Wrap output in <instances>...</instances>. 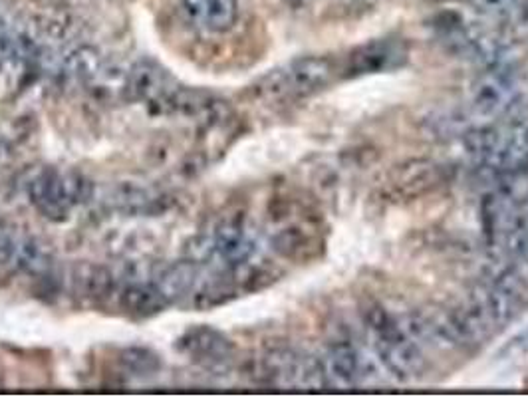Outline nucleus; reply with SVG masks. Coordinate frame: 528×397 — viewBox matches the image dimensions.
<instances>
[{
	"mask_svg": "<svg viewBox=\"0 0 528 397\" xmlns=\"http://www.w3.org/2000/svg\"><path fill=\"white\" fill-rule=\"evenodd\" d=\"M465 145L475 163L495 179L528 173V114L471 130Z\"/></svg>",
	"mask_w": 528,
	"mask_h": 397,
	"instance_id": "f257e3e1",
	"label": "nucleus"
},
{
	"mask_svg": "<svg viewBox=\"0 0 528 397\" xmlns=\"http://www.w3.org/2000/svg\"><path fill=\"white\" fill-rule=\"evenodd\" d=\"M340 56H300L268 72L255 86L268 102H298L342 82Z\"/></svg>",
	"mask_w": 528,
	"mask_h": 397,
	"instance_id": "f03ea898",
	"label": "nucleus"
},
{
	"mask_svg": "<svg viewBox=\"0 0 528 397\" xmlns=\"http://www.w3.org/2000/svg\"><path fill=\"white\" fill-rule=\"evenodd\" d=\"M94 195V183L78 171L48 167L28 183L30 203L50 221H64Z\"/></svg>",
	"mask_w": 528,
	"mask_h": 397,
	"instance_id": "7ed1b4c3",
	"label": "nucleus"
},
{
	"mask_svg": "<svg viewBox=\"0 0 528 397\" xmlns=\"http://www.w3.org/2000/svg\"><path fill=\"white\" fill-rule=\"evenodd\" d=\"M320 364L326 388L374 386L394 380L374 350H368L352 340L334 342L324 358H320Z\"/></svg>",
	"mask_w": 528,
	"mask_h": 397,
	"instance_id": "20e7f679",
	"label": "nucleus"
},
{
	"mask_svg": "<svg viewBox=\"0 0 528 397\" xmlns=\"http://www.w3.org/2000/svg\"><path fill=\"white\" fill-rule=\"evenodd\" d=\"M433 32L447 52L491 68L501 64L507 54V42L489 30L469 24L457 12H445L433 18Z\"/></svg>",
	"mask_w": 528,
	"mask_h": 397,
	"instance_id": "39448f33",
	"label": "nucleus"
},
{
	"mask_svg": "<svg viewBox=\"0 0 528 397\" xmlns=\"http://www.w3.org/2000/svg\"><path fill=\"white\" fill-rule=\"evenodd\" d=\"M525 88L521 74L505 62L487 68L473 84L471 112L485 122L507 118L523 100Z\"/></svg>",
	"mask_w": 528,
	"mask_h": 397,
	"instance_id": "423d86ee",
	"label": "nucleus"
},
{
	"mask_svg": "<svg viewBox=\"0 0 528 397\" xmlns=\"http://www.w3.org/2000/svg\"><path fill=\"white\" fill-rule=\"evenodd\" d=\"M278 229L270 235L272 249L296 263L314 261L324 253L326 237L322 219L316 213H300V215H284L278 219Z\"/></svg>",
	"mask_w": 528,
	"mask_h": 397,
	"instance_id": "0eeeda50",
	"label": "nucleus"
},
{
	"mask_svg": "<svg viewBox=\"0 0 528 397\" xmlns=\"http://www.w3.org/2000/svg\"><path fill=\"white\" fill-rule=\"evenodd\" d=\"M342 58V78H362L384 72H396L409 60V46L403 38L386 36L368 40L352 48Z\"/></svg>",
	"mask_w": 528,
	"mask_h": 397,
	"instance_id": "6e6552de",
	"label": "nucleus"
},
{
	"mask_svg": "<svg viewBox=\"0 0 528 397\" xmlns=\"http://www.w3.org/2000/svg\"><path fill=\"white\" fill-rule=\"evenodd\" d=\"M261 370L264 380L278 388H326L320 360L292 348L270 350L261 362Z\"/></svg>",
	"mask_w": 528,
	"mask_h": 397,
	"instance_id": "1a4fd4ad",
	"label": "nucleus"
},
{
	"mask_svg": "<svg viewBox=\"0 0 528 397\" xmlns=\"http://www.w3.org/2000/svg\"><path fill=\"white\" fill-rule=\"evenodd\" d=\"M175 78L157 62H137L126 78V100L155 106L157 112L177 90Z\"/></svg>",
	"mask_w": 528,
	"mask_h": 397,
	"instance_id": "9d476101",
	"label": "nucleus"
},
{
	"mask_svg": "<svg viewBox=\"0 0 528 397\" xmlns=\"http://www.w3.org/2000/svg\"><path fill=\"white\" fill-rule=\"evenodd\" d=\"M0 266L30 276H44L52 270L54 257L48 245L40 243L34 237L18 235L8 229V233L0 241Z\"/></svg>",
	"mask_w": 528,
	"mask_h": 397,
	"instance_id": "9b49d317",
	"label": "nucleus"
},
{
	"mask_svg": "<svg viewBox=\"0 0 528 397\" xmlns=\"http://www.w3.org/2000/svg\"><path fill=\"white\" fill-rule=\"evenodd\" d=\"M445 183V171L435 161H409L397 167L394 175L390 177V193L396 199H417L421 195L431 193L439 185Z\"/></svg>",
	"mask_w": 528,
	"mask_h": 397,
	"instance_id": "f8f14e48",
	"label": "nucleus"
},
{
	"mask_svg": "<svg viewBox=\"0 0 528 397\" xmlns=\"http://www.w3.org/2000/svg\"><path fill=\"white\" fill-rule=\"evenodd\" d=\"M177 346L183 354H187L195 362L209 364V366L229 362L235 352L233 342L225 334L209 326H197V328L187 330L179 338Z\"/></svg>",
	"mask_w": 528,
	"mask_h": 397,
	"instance_id": "ddd939ff",
	"label": "nucleus"
},
{
	"mask_svg": "<svg viewBox=\"0 0 528 397\" xmlns=\"http://www.w3.org/2000/svg\"><path fill=\"white\" fill-rule=\"evenodd\" d=\"M185 14L209 32H227L239 16L237 0H181Z\"/></svg>",
	"mask_w": 528,
	"mask_h": 397,
	"instance_id": "4468645a",
	"label": "nucleus"
},
{
	"mask_svg": "<svg viewBox=\"0 0 528 397\" xmlns=\"http://www.w3.org/2000/svg\"><path fill=\"white\" fill-rule=\"evenodd\" d=\"M201 280V265L195 261H179L165 266L153 280V284L161 290V294L171 302H179L193 294Z\"/></svg>",
	"mask_w": 528,
	"mask_h": 397,
	"instance_id": "2eb2a0df",
	"label": "nucleus"
},
{
	"mask_svg": "<svg viewBox=\"0 0 528 397\" xmlns=\"http://www.w3.org/2000/svg\"><path fill=\"white\" fill-rule=\"evenodd\" d=\"M169 306V300L153 282H132L120 292V308L133 318H153Z\"/></svg>",
	"mask_w": 528,
	"mask_h": 397,
	"instance_id": "dca6fc26",
	"label": "nucleus"
},
{
	"mask_svg": "<svg viewBox=\"0 0 528 397\" xmlns=\"http://www.w3.org/2000/svg\"><path fill=\"white\" fill-rule=\"evenodd\" d=\"M114 286H116V278L112 270L106 266L82 263L72 272V288L76 296L84 300L100 302L114 292Z\"/></svg>",
	"mask_w": 528,
	"mask_h": 397,
	"instance_id": "f3484780",
	"label": "nucleus"
},
{
	"mask_svg": "<svg viewBox=\"0 0 528 397\" xmlns=\"http://www.w3.org/2000/svg\"><path fill=\"white\" fill-rule=\"evenodd\" d=\"M64 66H66V74L74 82H78L86 88H92L104 70L102 56L92 46H80L74 52H70Z\"/></svg>",
	"mask_w": 528,
	"mask_h": 397,
	"instance_id": "a211bd4d",
	"label": "nucleus"
},
{
	"mask_svg": "<svg viewBox=\"0 0 528 397\" xmlns=\"http://www.w3.org/2000/svg\"><path fill=\"white\" fill-rule=\"evenodd\" d=\"M157 197L153 193H149L143 187H135V185H122L116 189L114 197H112V205L126 213V215H147L153 213L157 207Z\"/></svg>",
	"mask_w": 528,
	"mask_h": 397,
	"instance_id": "6ab92c4d",
	"label": "nucleus"
},
{
	"mask_svg": "<svg viewBox=\"0 0 528 397\" xmlns=\"http://www.w3.org/2000/svg\"><path fill=\"white\" fill-rule=\"evenodd\" d=\"M471 4L499 22L528 24V0H471Z\"/></svg>",
	"mask_w": 528,
	"mask_h": 397,
	"instance_id": "aec40b11",
	"label": "nucleus"
},
{
	"mask_svg": "<svg viewBox=\"0 0 528 397\" xmlns=\"http://www.w3.org/2000/svg\"><path fill=\"white\" fill-rule=\"evenodd\" d=\"M120 364L132 376L145 378V376H153L161 370V356L149 348L132 346L120 354Z\"/></svg>",
	"mask_w": 528,
	"mask_h": 397,
	"instance_id": "412c9836",
	"label": "nucleus"
},
{
	"mask_svg": "<svg viewBox=\"0 0 528 397\" xmlns=\"http://www.w3.org/2000/svg\"><path fill=\"white\" fill-rule=\"evenodd\" d=\"M6 233H8V229H6V227L0 223V241L4 239V235H6Z\"/></svg>",
	"mask_w": 528,
	"mask_h": 397,
	"instance_id": "4be33fe9",
	"label": "nucleus"
}]
</instances>
